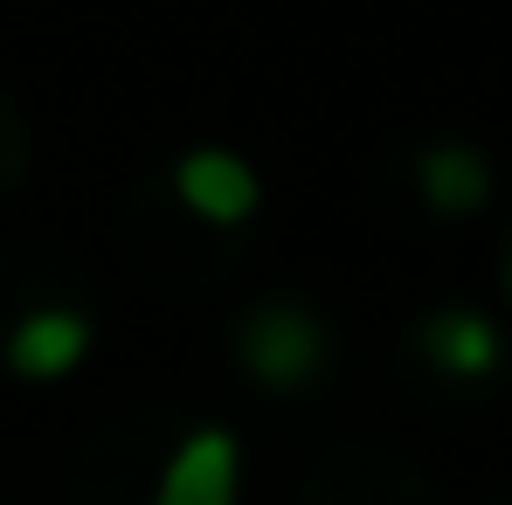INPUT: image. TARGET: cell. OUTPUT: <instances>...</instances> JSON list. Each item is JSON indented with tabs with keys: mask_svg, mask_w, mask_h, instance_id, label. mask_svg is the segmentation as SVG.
<instances>
[{
	"mask_svg": "<svg viewBox=\"0 0 512 505\" xmlns=\"http://www.w3.org/2000/svg\"><path fill=\"white\" fill-rule=\"evenodd\" d=\"M236 360L250 367V381L263 388H305L326 367V326L305 305H256L236 333Z\"/></svg>",
	"mask_w": 512,
	"mask_h": 505,
	"instance_id": "obj_1",
	"label": "cell"
},
{
	"mask_svg": "<svg viewBox=\"0 0 512 505\" xmlns=\"http://www.w3.org/2000/svg\"><path fill=\"white\" fill-rule=\"evenodd\" d=\"M236 492H243V443H236V429L201 422L160 464L153 505H236Z\"/></svg>",
	"mask_w": 512,
	"mask_h": 505,
	"instance_id": "obj_2",
	"label": "cell"
},
{
	"mask_svg": "<svg viewBox=\"0 0 512 505\" xmlns=\"http://www.w3.org/2000/svg\"><path fill=\"white\" fill-rule=\"evenodd\" d=\"M416 346H423L429 367L450 374V381H485V374H499V360H506L499 326H492L485 312H471V305H443V312H429L423 326H416Z\"/></svg>",
	"mask_w": 512,
	"mask_h": 505,
	"instance_id": "obj_5",
	"label": "cell"
},
{
	"mask_svg": "<svg viewBox=\"0 0 512 505\" xmlns=\"http://www.w3.org/2000/svg\"><path fill=\"white\" fill-rule=\"evenodd\" d=\"M84 353H90V319L70 305H35L7 333V367L21 381H63L84 367Z\"/></svg>",
	"mask_w": 512,
	"mask_h": 505,
	"instance_id": "obj_4",
	"label": "cell"
},
{
	"mask_svg": "<svg viewBox=\"0 0 512 505\" xmlns=\"http://www.w3.org/2000/svg\"><path fill=\"white\" fill-rule=\"evenodd\" d=\"M173 194H180V208H187L194 222H208V229H243L256 208H263L256 167L243 153H229V146H194V153H180Z\"/></svg>",
	"mask_w": 512,
	"mask_h": 505,
	"instance_id": "obj_3",
	"label": "cell"
},
{
	"mask_svg": "<svg viewBox=\"0 0 512 505\" xmlns=\"http://www.w3.org/2000/svg\"><path fill=\"white\" fill-rule=\"evenodd\" d=\"M416 187H423V201L436 215H478L492 201V167H485L478 146L436 139V146H423V160H416Z\"/></svg>",
	"mask_w": 512,
	"mask_h": 505,
	"instance_id": "obj_6",
	"label": "cell"
},
{
	"mask_svg": "<svg viewBox=\"0 0 512 505\" xmlns=\"http://www.w3.org/2000/svg\"><path fill=\"white\" fill-rule=\"evenodd\" d=\"M506 298H512V256H506Z\"/></svg>",
	"mask_w": 512,
	"mask_h": 505,
	"instance_id": "obj_7",
	"label": "cell"
}]
</instances>
